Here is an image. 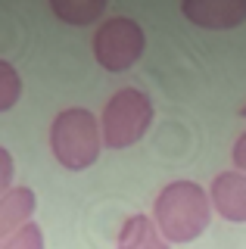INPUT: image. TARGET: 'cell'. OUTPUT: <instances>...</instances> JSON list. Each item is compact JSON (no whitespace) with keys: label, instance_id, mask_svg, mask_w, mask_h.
<instances>
[{"label":"cell","instance_id":"6da1fadb","mask_svg":"<svg viewBox=\"0 0 246 249\" xmlns=\"http://www.w3.org/2000/svg\"><path fill=\"white\" fill-rule=\"evenodd\" d=\"M212 196L196 181H168L153 199V221L168 243H193L209 231Z\"/></svg>","mask_w":246,"mask_h":249},{"label":"cell","instance_id":"7a4b0ae2","mask_svg":"<svg viewBox=\"0 0 246 249\" xmlns=\"http://www.w3.org/2000/svg\"><path fill=\"white\" fill-rule=\"evenodd\" d=\"M103 128L100 119L84 106H69L50 122V153L69 171L90 168L103 153Z\"/></svg>","mask_w":246,"mask_h":249},{"label":"cell","instance_id":"3957f363","mask_svg":"<svg viewBox=\"0 0 246 249\" xmlns=\"http://www.w3.org/2000/svg\"><path fill=\"white\" fill-rule=\"evenodd\" d=\"M156 109L153 100L137 88H122L106 100L100 112V128H103V143L109 150H128L150 131Z\"/></svg>","mask_w":246,"mask_h":249},{"label":"cell","instance_id":"277c9868","mask_svg":"<svg viewBox=\"0 0 246 249\" xmlns=\"http://www.w3.org/2000/svg\"><path fill=\"white\" fill-rule=\"evenodd\" d=\"M147 50V35L128 16H112L94 31V59L106 72H128Z\"/></svg>","mask_w":246,"mask_h":249},{"label":"cell","instance_id":"5b68a950","mask_svg":"<svg viewBox=\"0 0 246 249\" xmlns=\"http://www.w3.org/2000/svg\"><path fill=\"white\" fill-rule=\"evenodd\" d=\"M181 16L196 28L228 31L246 22V0H181Z\"/></svg>","mask_w":246,"mask_h":249},{"label":"cell","instance_id":"8992f818","mask_svg":"<svg viewBox=\"0 0 246 249\" xmlns=\"http://www.w3.org/2000/svg\"><path fill=\"white\" fill-rule=\"evenodd\" d=\"M212 209L230 224H246V175L243 171H221L209 187Z\"/></svg>","mask_w":246,"mask_h":249},{"label":"cell","instance_id":"52a82bcc","mask_svg":"<svg viewBox=\"0 0 246 249\" xmlns=\"http://www.w3.org/2000/svg\"><path fill=\"white\" fill-rule=\"evenodd\" d=\"M35 209H37V196L32 187L16 184L13 190L0 193V231H3V240L22 231L25 224H32Z\"/></svg>","mask_w":246,"mask_h":249},{"label":"cell","instance_id":"ba28073f","mask_svg":"<svg viewBox=\"0 0 246 249\" xmlns=\"http://www.w3.org/2000/svg\"><path fill=\"white\" fill-rule=\"evenodd\" d=\"M115 249H172V243L159 233L156 221L150 215H131L122 224Z\"/></svg>","mask_w":246,"mask_h":249},{"label":"cell","instance_id":"9c48e42d","mask_svg":"<svg viewBox=\"0 0 246 249\" xmlns=\"http://www.w3.org/2000/svg\"><path fill=\"white\" fill-rule=\"evenodd\" d=\"M47 6L53 10L56 19H63L66 25H78V28L94 25L106 13V0H50Z\"/></svg>","mask_w":246,"mask_h":249},{"label":"cell","instance_id":"30bf717a","mask_svg":"<svg viewBox=\"0 0 246 249\" xmlns=\"http://www.w3.org/2000/svg\"><path fill=\"white\" fill-rule=\"evenodd\" d=\"M22 97V75L13 62H0V109L10 112Z\"/></svg>","mask_w":246,"mask_h":249},{"label":"cell","instance_id":"8fae6325","mask_svg":"<svg viewBox=\"0 0 246 249\" xmlns=\"http://www.w3.org/2000/svg\"><path fill=\"white\" fill-rule=\"evenodd\" d=\"M0 249H44V231L37 224H25L22 231H16L13 237H6Z\"/></svg>","mask_w":246,"mask_h":249},{"label":"cell","instance_id":"7c38bea8","mask_svg":"<svg viewBox=\"0 0 246 249\" xmlns=\"http://www.w3.org/2000/svg\"><path fill=\"white\" fill-rule=\"evenodd\" d=\"M13 178H16V165H13V153L10 150H0V193L13 190Z\"/></svg>","mask_w":246,"mask_h":249},{"label":"cell","instance_id":"4fadbf2b","mask_svg":"<svg viewBox=\"0 0 246 249\" xmlns=\"http://www.w3.org/2000/svg\"><path fill=\"white\" fill-rule=\"evenodd\" d=\"M230 159H234V171H243V175H246V131L234 140V146H230Z\"/></svg>","mask_w":246,"mask_h":249},{"label":"cell","instance_id":"5bb4252c","mask_svg":"<svg viewBox=\"0 0 246 249\" xmlns=\"http://www.w3.org/2000/svg\"><path fill=\"white\" fill-rule=\"evenodd\" d=\"M240 115H243V119H246V106H243V109H240Z\"/></svg>","mask_w":246,"mask_h":249}]
</instances>
